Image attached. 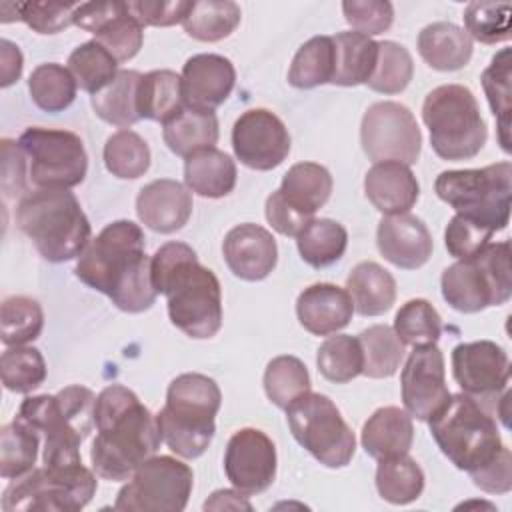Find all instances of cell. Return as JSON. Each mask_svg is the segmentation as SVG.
Instances as JSON below:
<instances>
[{
	"mask_svg": "<svg viewBox=\"0 0 512 512\" xmlns=\"http://www.w3.org/2000/svg\"><path fill=\"white\" fill-rule=\"evenodd\" d=\"M418 52L434 70H460L472 58V38L452 22H432L418 34Z\"/></svg>",
	"mask_w": 512,
	"mask_h": 512,
	"instance_id": "28",
	"label": "cell"
},
{
	"mask_svg": "<svg viewBox=\"0 0 512 512\" xmlns=\"http://www.w3.org/2000/svg\"><path fill=\"white\" fill-rule=\"evenodd\" d=\"M0 326L6 346H24L44 328L42 306L28 296H8L0 306Z\"/></svg>",
	"mask_w": 512,
	"mask_h": 512,
	"instance_id": "49",
	"label": "cell"
},
{
	"mask_svg": "<svg viewBox=\"0 0 512 512\" xmlns=\"http://www.w3.org/2000/svg\"><path fill=\"white\" fill-rule=\"evenodd\" d=\"M452 374L464 394L486 402L496 400L510 382V360L492 340L462 342L452 350Z\"/></svg>",
	"mask_w": 512,
	"mask_h": 512,
	"instance_id": "18",
	"label": "cell"
},
{
	"mask_svg": "<svg viewBox=\"0 0 512 512\" xmlns=\"http://www.w3.org/2000/svg\"><path fill=\"white\" fill-rule=\"evenodd\" d=\"M334 76V40L332 36H314L304 42L292 58L288 82L294 88H316Z\"/></svg>",
	"mask_w": 512,
	"mask_h": 512,
	"instance_id": "40",
	"label": "cell"
},
{
	"mask_svg": "<svg viewBox=\"0 0 512 512\" xmlns=\"http://www.w3.org/2000/svg\"><path fill=\"white\" fill-rule=\"evenodd\" d=\"M80 2H10L12 20L26 22L38 34H56L74 24Z\"/></svg>",
	"mask_w": 512,
	"mask_h": 512,
	"instance_id": "53",
	"label": "cell"
},
{
	"mask_svg": "<svg viewBox=\"0 0 512 512\" xmlns=\"http://www.w3.org/2000/svg\"><path fill=\"white\" fill-rule=\"evenodd\" d=\"M242 12L236 2L230 0H206L192 2L182 26L184 32L200 42H218L230 36L240 24Z\"/></svg>",
	"mask_w": 512,
	"mask_h": 512,
	"instance_id": "38",
	"label": "cell"
},
{
	"mask_svg": "<svg viewBox=\"0 0 512 512\" xmlns=\"http://www.w3.org/2000/svg\"><path fill=\"white\" fill-rule=\"evenodd\" d=\"M140 80L142 74L136 70H118L116 78L92 96L96 116L122 130L142 120L138 112Z\"/></svg>",
	"mask_w": 512,
	"mask_h": 512,
	"instance_id": "35",
	"label": "cell"
},
{
	"mask_svg": "<svg viewBox=\"0 0 512 512\" xmlns=\"http://www.w3.org/2000/svg\"><path fill=\"white\" fill-rule=\"evenodd\" d=\"M94 402V392L78 384L62 388L58 394L24 398L16 418L44 434V466L82 464L80 444L92 432Z\"/></svg>",
	"mask_w": 512,
	"mask_h": 512,
	"instance_id": "4",
	"label": "cell"
},
{
	"mask_svg": "<svg viewBox=\"0 0 512 512\" xmlns=\"http://www.w3.org/2000/svg\"><path fill=\"white\" fill-rule=\"evenodd\" d=\"M474 486L488 494H506L512 488V456L508 446L484 468L470 474Z\"/></svg>",
	"mask_w": 512,
	"mask_h": 512,
	"instance_id": "57",
	"label": "cell"
},
{
	"mask_svg": "<svg viewBox=\"0 0 512 512\" xmlns=\"http://www.w3.org/2000/svg\"><path fill=\"white\" fill-rule=\"evenodd\" d=\"M22 52L20 48L10 42V40H0V72H2V78H0V86L2 88H8L10 84H14L20 74H22Z\"/></svg>",
	"mask_w": 512,
	"mask_h": 512,
	"instance_id": "60",
	"label": "cell"
},
{
	"mask_svg": "<svg viewBox=\"0 0 512 512\" xmlns=\"http://www.w3.org/2000/svg\"><path fill=\"white\" fill-rule=\"evenodd\" d=\"M466 34L482 44L510 40L512 6L508 2H470L464 10Z\"/></svg>",
	"mask_w": 512,
	"mask_h": 512,
	"instance_id": "52",
	"label": "cell"
},
{
	"mask_svg": "<svg viewBox=\"0 0 512 512\" xmlns=\"http://www.w3.org/2000/svg\"><path fill=\"white\" fill-rule=\"evenodd\" d=\"M334 40V76L330 84H366L378 60V42L360 32H338Z\"/></svg>",
	"mask_w": 512,
	"mask_h": 512,
	"instance_id": "32",
	"label": "cell"
},
{
	"mask_svg": "<svg viewBox=\"0 0 512 512\" xmlns=\"http://www.w3.org/2000/svg\"><path fill=\"white\" fill-rule=\"evenodd\" d=\"M354 304L350 294L328 282L304 288L296 300V316L304 330L314 336H330L352 320Z\"/></svg>",
	"mask_w": 512,
	"mask_h": 512,
	"instance_id": "25",
	"label": "cell"
},
{
	"mask_svg": "<svg viewBox=\"0 0 512 512\" xmlns=\"http://www.w3.org/2000/svg\"><path fill=\"white\" fill-rule=\"evenodd\" d=\"M376 490L390 504H410L424 490V472L408 454L378 460Z\"/></svg>",
	"mask_w": 512,
	"mask_h": 512,
	"instance_id": "37",
	"label": "cell"
},
{
	"mask_svg": "<svg viewBox=\"0 0 512 512\" xmlns=\"http://www.w3.org/2000/svg\"><path fill=\"white\" fill-rule=\"evenodd\" d=\"M242 496L238 490H216L204 502V510H252V504Z\"/></svg>",
	"mask_w": 512,
	"mask_h": 512,
	"instance_id": "61",
	"label": "cell"
},
{
	"mask_svg": "<svg viewBox=\"0 0 512 512\" xmlns=\"http://www.w3.org/2000/svg\"><path fill=\"white\" fill-rule=\"evenodd\" d=\"M136 214L154 232H176L190 220L192 192L178 180H152L138 192Z\"/></svg>",
	"mask_w": 512,
	"mask_h": 512,
	"instance_id": "24",
	"label": "cell"
},
{
	"mask_svg": "<svg viewBox=\"0 0 512 512\" xmlns=\"http://www.w3.org/2000/svg\"><path fill=\"white\" fill-rule=\"evenodd\" d=\"M76 88L70 70L56 62L36 66L28 78V90L34 104L50 114L66 110L76 98Z\"/></svg>",
	"mask_w": 512,
	"mask_h": 512,
	"instance_id": "42",
	"label": "cell"
},
{
	"mask_svg": "<svg viewBox=\"0 0 512 512\" xmlns=\"http://www.w3.org/2000/svg\"><path fill=\"white\" fill-rule=\"evenodd\" d=\"M362 448L376 460L408 454L414 440L412 416L398 406L378 408L362 426Z\"/></svg>",
	"mask_w": 512,
	"mask_h": 512,
	"instance_id": "27",
	"label": "cell"
},
{
	"mask_svg": "<svg viewBox=\"0 0 512 512\" xmlns=\"http://www.w3.org/2000/svg\"><path fill=\"white\" fill-rule=\"evenodd\" d=\"M0 374L6 390L28 394L46 380V362L34 346H8L0 358Z\"/></svg>",
	"mask_w": 512,
	"mask_h": 512,
	"instance_id": "48",
	"label": "cell"
},
{
	"mask_svg": "<svg viewBox=\"0 0 512 512\" xmlns=\"http://www.w3.org/2000/svg\"><path fill=\"white\" fill-rule=\"evenodd\" d=\"M2 190L6 196H16L26 190V156L18 142L2 138Z\"/></svg>",
	"mask_w": 512,
	"mask_h": 512,
	"instance_id": "58",
	"label": "cell"
},
{
	"mask_svg": "<svg viewBox=\"0 0 512 512\" xmlns=\"http://www.w3.org/2000/svg\"><path fill=\"white\" fill-rule=\"evenodd\" d=\"M74 24L94 34L116 62L134 58L144 42V28L128 12L126 2H82L74 12Z\"/></svg>",
	"mask_w": 512,
	"mask_h": 512,
	"instance_id": "20",
	"label": "cell"
},
{
	"mask_svg": "<svg viewBox=\"0 0 512 512\" xmlns=\"http://www.w3.org/2000/svg\"><path fill=\"white\" fill-rule=\"evenodd\" d=\"M224 472L244 496L268 490L276 478V446L258 428H240L232 434L224 454Z\"/></svg>",
	"mask_w": 512,
	"mask_h": 512,
	"instance_id": "19",
	"label": "cell"
},
{
	"mask_svg": "<svg viewBox=\"0 0 512 512\" xmlns=\"http://www.w3.org/2000/svg\"><path fill=\"white\" fill-rule=\"evenodd\" d=\"M128 12L144 26H174L184 22L192 2L186 0H138L126 2Z\"/></svg>",
	"mask_w": 512,
	"mask_h": 512,
	"instance_id": "56",
	"label": "cell"
},
{
	"mask_svg": "<svg viewBox=\"0 0 512 512\" xmlns=\"http://www.w3.org/2000/svg\"><path fill=\"white\" fill-rule=\"evenodd\" d=\"M192 468L172 456H152L136 468L116 496L120 512H182L192 494Z\"/></svg>",
	"mask_w": 512,
	"mask_h": 512,
	"instance_id": "14",
	"label": "cell"
},
{
	"mask_svg": "<svg viewBox=\"0 0 512 512\" xmlns=\"http://www.w3.org/2000/svg\"><path fill=\"white\" fill-rule=\"evenodd\" d=\"M184 182L190 192L204 198L228 196L236 186V164L218 148L200 150L186 158Z\"/></svg>",
	"mask_w": 512,
	"mask_h": 512,
	"instance_id": "31",
	"label": "cell"
},
{
	"mask_svg": "<svg viewBox=\"0 0 512 512\" xmlns=\"http://www.w3.org/2000/svg\"><path fill=\"white\" fill-rule=\"evenodd\" d=\"M94 426L90 462L96 476L112 482L128 480L162 442L156 416L122 384H110L96 396Z\"/></svg>",
	"mask_w": 512,
	"mask_h": 512,
	"instance_id": "2",
	"label": "cell"
},
{
	"mask_svg": "<svg viewBox=\"0 0 512 512\" xmlns=\"http://www.w3.org/2000/svg\"><path fill=\"white\" fill-rule=\"evenodd\" d=\"M492 238V232L480 224L456 214L444 232V244L450 256L464 260L478 254Z\"/></svg>",
	"mask_w": 512,
	"mask_h": 512,
	"instance_id": "55",
	"label": "cell"
},
{
	"mask_svg": "<svg viewBox=\"0 0 512 512\" xmlns=\"http://www.w3.org/2000/svg\"><path fill=\"white\" fill-rule=\"evenodd\" d=\"M236 158L252 170H272L290 152V134L284 122L266 108H250L238 116L232 128Z\"/></svg>",
	"mask_w": 512,
	"mask_h": 512,
	"instance_id": "16",
	"label": "cell"
},
{
	"mask_svg": "<svg viewBox=\"0 0 512 512\" xmlns=\"http://www.w3.org/2000/svg\"><path fill=\"white\" fill-rule=\"evenodd\" d=\"M364 356L362 374L368 378H390L398 372L404 358V344L394 328L386 324L368 326L358 334Z\"/></svg>",
	"mask_w": 512,
	"mask_h": 512,
	"instance_id": "39",
	"label": "cell"
},
{
	"mask_svg": "<svg viewBox=\"0 0 512 512\" xmlns=\"http://www.w3.org/2000/svg\"><path fill=\"white\" fill-rule=\"evenodd\" d=\"M400 388L406 412L422 422H428L448 402L444 354L436 344L414 346L402 368Z\"/></svg>",
	"mask_w": 512,
	"mask_h": 512,
	"instance_id": "17",
	"label": "cell"
},
{
	"mask_svg": "<svg viewBox=\"0 0 512 512\" xmlns=\"http://www.w3.org/2000/svg\"><path fill=\"white\" fill-rule=\"evenodd\" d=\"M380 254L394 266L416 270L432 256V236L426 224L412 214L384 216L376 230Z\"/></svg>",
	"mask_w": 512,
	"mask_h": 512,
	"instance_id": "23",
	"label": "cell"
},
{
	"mask_svg": "<svg viewBox=\"0 0 512 512\" xmlns=\"http://www.w3.org/2000/svg\"><path fill=\"white\" fill-rule=\"evenodd\" d=\"M74 272L78 280L130 314L148 310L158 294L152 282V258L144 250V232L132 220L104 226L78 256Z\"/></svg>",
	"mask_w": 512,
	"mask_h": 512,
	"instance_id": "1",
	"label": "cell"
},
{
	"mask_svg": "<svg viewBox=\"0 0 512 512\" xmlns=\"http://www.w3.org/2000/svg\"><path fill=\"white\" fill-rule=\"evenodd\" d=\"M394 332L408 346L436 344L442 334V320L428 300L414 298L396 312Z\"/></svg>",
	"mask_w": 512,
	"mask_h": 512,
	"instance_id": "50",
	"label": "cell"
},
{
	"mask_svg": "<svg viewBox=\"0 0 512 512\" xmlns=\"http://www.w3.org/2000/svg\"><path fill=\"white\" fill-rule=\"evenodd\" d=\"M278 192L290 208L314 218L332 194V176L322 164L298 162L284 174Z\"/></svg>",
	"mask_w": 512,
	"mask_h": 512,
	"instance_id": "29",
	"label": "cell"
},
{
	"mask_svg": "<svg viewBox=\"0 0 512 512\" xmlns=\"http://www.w3.org/2000/svg\"><path fill=\"white\" fill-rule=\"evenodd\" d=\"M346 292L360 316H380L396 300V280L376 262H360L346 278Z\"/></svg>",
	"mask_w": 512,
	"mask_h": 512,
	"instance_id": "30",
	"label": "cell"
},
{
	"mask_svg": "<svg viewBox=\"0 0 512 512\" xmlns=\"http://www.w3.org/2000/svg\"><path fill=\"white\" fill-rule=\"evenodd\" d=\"M162 138L176 156L188 158L200 150L214 148L218 142V118L214 112L184 108L164 124Z\"/></svg>",
	"mask_w": 512,
	"mask_h": 512,
	"instance_id": "34",
	"label": "cell"
},
{
	"mask_svg": "<svg viewBox=\"0 0 512 512\" xmlns=\"http://www.w3.org/2000/svg\"><path fill=\"white\" fill-rule=\"evenodd\" d=\"M222 392L206 374L186 372L176 376L166 390V404L156 414L162 442L182 458H198L216 432V412Z\"/></svg>",
	"mask_w": 512,
	"mask_h": 512,
	"instance_id": "6",
	"label": "cell"
},
{
	"mask_svg": "<svg viewBox=\"0 0 512 512\" xmlns=\"http://www.w3.org/2000/svg\"><path fill=\"white\" fill-rule=\"evenodd\" d=\"M38 458V432L14 418L0 430V476L6 480L28 474Z\"/></svg>",
	"mask_w": 512,
	"mask_h": 512,
	"instance_id": "41",
	"label": "cell"
},
{
	"mask_svg": "<svg viewBox=\"0 0 512 512\" xmlns=\"http://www.w3.org/2000/svg\"><path fill=\"white\" fill-rule=\"evenodd\" d=\"M68 70L84 92L92 96L108 86L118 74L116 58L96 40L84 42L68 56Z\"/></svg>",
	"mask_w": 512,
	"mask_h": 512,
	"instance_id": "43",
	"label": "cell"
},
{
	"mask_svg": "<svg viewBox=\"0 0 512 512\" xmlns=\"http://www.w3.org/2000/svg\"><path fill=\"white\" fill-rule=\"evenodd\" d=\"M222 252L230 272L248 282L264 280L278 262L274 236L252 222L234 226L224 238Z\"/></svg>",
	"mask_w": 512,
	"mask_h": 512,
	"instance_id": "22",
	"label": "cell"
},
{
	"mask_svg": "<svg viewBox=\"0 0 512 512\" xmlns=\"http://www.w3.org/2000/svg\"><path fill=\"white\" fill-rule=\"evenodd\" d=\"M360 144L364 154L376 162L416 164L422 148V134L410 108L400 102L372 104L360 124Z\"/></svg>",
	"mask_w": 512,
	"mask_h": 512,
	"instance_id": "15",
	"label": "cell"
},
{
	"mask_svg": "<svg viewBox=\"0 0 512 512\" xmlns=\"http://www.w3.org/2000/svg\"><path fill=\"white\" fill-rule=\"evenodd\" d=\"M266 220L272 224V228L276 232H280L282 236H298L306 224L314 218H306L302 216L300 212H296L294 208H290L280 192H272L268 198H266Z\"/></svg>",
	"mask_w": 512,
	"mask_h": 512,
	"instance_id": "59",
	"label": "cell"
},
{
	"mask_svg": "<svg viewBox=\"0 0 512 512\" xmlns=\"http://www.w3.org/2000/svg\"><path fill=\"white\" fill-rule=\"evenodd\" d=\"M510 242H488L472 258L458 260L442 272V296L458 312H480L512 296Z\"/></svg>",
	"mask_w": 512,
	"mask_h": 512,
	"instance_id": "10",
	"label": "cell"
},
{
	"mask_svg": "<svg viewBox=\"0 0 512 512\" xmlns=\"http://www.w3.org/2000/svg\"><path fill=\"white\" fill-rule=\"evenodd\" d=\"M98 480L82 464L42 466L14 478L2 494L4 512H78L96 494Z\"/></svg>",
	"mask_w": 512,
	"mask_h": 512,
	"instance_id": "11",
	"label": "cell"
},
{
	"mask_svg": "<svg viewBox=\"0 0 512 512\" xmlns=\"http://www.w3.org/2000/svg\"><path fill=\"white\" fill-rule=\"evenodd\" d=\"M16 224L48 262L78 258L90 242V222L70 190L36 188L16 206Z\"/></svg>",
	"mask_w": 512,
	"mask_h": 512,
	"instance_id": "5",
	"label": "cell"
},
{
	"mask_svg": "<svg viewBox=\"0 0 512 512\" xmlns=\"http://www.w3.org/2000/svg\"><path fill=\"white\" fill-rule=\"evenodd\" d=\"M482 88L486 92L492 114L498 122V140L504 152H510V50L502 48L488 68L482 72Z\"/></svg>",
	"mask_w": 512,
	"mask_h": 512,
	"instance_id": "47",
	"label": "cell"
},
{
	"mask_svg": "<svg viewBox=\"0 0 512 512\" xmlns=\"http://www.w3.org/2000/svg\"><path fill=\"white\" fill-rule=\"evenodd\" d=\"M152 282L166 296L170 322L178 330L196 340L216 336L222 326L220 282L188 244L166 242L154 252Z\"/></svg>",
	"mask_w": 512,
	"mask_h": 512,
	"instance_id": "3",
	"label": "cell"
},
{
	"mask_svg": "<svg viewBox=\"0 0 512 512\" xmlns=\"http://www.w3.org/2000/svg\"><path fill=\"white\" fill-rule=\"evenodd\" d=\"M414 62L410 52L392 40L378 42V60L370 80L366 82L368 88L380 94H400L412 80Z\"/></svg>",
	"mask_w": 512,
	"mask_h": 512,
	"instance_id": "51",
	"label": "cell"
},
{
	"mask_svg": "<svg viewBox=\"0 0 512 512\" xmlns=\"http://www.w3.org/2000/svg\"><path fill=\"white\" fill-rule=\"evenodd\" d=\"M286 420L296 442L328 468L350 464L356 438L336 404L320 392H304L286 408Z\"/></svg>",
	"mask_w": 512,
	"mask_h": 512,
	"instance_id": "12",
	"label": "cell"
},
{
	"mask_svg": "<svg viewBox=\"0 0 512 512\" xmlns=\"http://www.w3.org/2000/svg\"><path fill=\"white\" fill-rule=\"evenodd\" d=\"M434 190L456 214L492 234L508 226L512 196V164L508 160L484 168L446 170L438 174Z\"/></svg>",
	"mask_w": 512,
	"mask_h": 512,
	"instance_id": "9",
	"label": "cell"
},
{
	"mask_svg": "<svg viewBox=\"0 0 512 512\" xmlns=\"http://www.w3.org/2000/svg\"><path fill=\"white\" fill-rule=\"evenodd\" d=\"M440 452L468 474L490 464L504 448L496 420L484 402L460 392L428 420Z\"/></svg>",
	"mask_w": 512,
	"mask_h": 512,
	"instance_id": "7",
	"label": "cell"
},
{
	"mask_svg": "<svg viewBox=\"0 0 512 512\" xmlns=\"http://www.w3.org/2000/svg\"><path fill=\"white\" fill-rule=\"evenodd\" d=\"M422 120L430 132L432 150L442 160H470L486 144L488 130L470 88L444 84L428 92Z\"/></svg>",
	"mask_w": 512,
	"mask_h": 512,
	"instance_id": "8",
	"label": "cell"
},
{
	"mask_svg": "<svg viewBox=\"0 0 512 512\" xmlns=\"http://www.w3.org/2000/svg\"><path fill=\"white\" fill-rule=\"evenodd\" d=\"M364 192L372 206L386 214H406L420 196V186L410 166L400 162H376L364 176Z\"/></svg>",
	"mask_w": 512,
	"mask_h": 512,
	"instance_id": "26",
	"label": "cell"
},
{
	"mask_svg": "<svg viewBox=\"0 0 512 512\" xmlns=\"http://www.w3.org/2000/svg\"><path fill=\"white\" fill-rule=\"evenodd\" d=\"M346 22L364 36L386 32L394 20V8L386 0H346L342 2Z\"/></svg>",
	"mask_w": 512,
	"mask_h": 512,
	"instance_id": "54",
	"label": "cell"
},
{
	"mask_svg": "<svg viewBox=\"0 0 512 512\" xmlns=\"http://www.w3.org/2000/svg\"><path fill=\"white\" fill-rule=\"evenodd\" d=\"M264 390L268 400L286 410L298 396L310 390V374L304 362L296 356H276L264 372Z\"/></svg>",
	"mask_w": 512,
	"mask_h": 512,
	"instance_id": "46",
	"label": "cell"
},
{
	"mask_svg": "<svg viewBox=\"0 0 512 512\" xmlns=\"http://www.w3.org/2000/svg\"><path fill=\"white\" fill-rule=\"evenodd\" d=\"M320 374L336 384H346L362 374L364 356L358 336L336 334L328 336L316 354Z\"/></svg>",
	"mask_w": 512,
	"mask_h": 512,
	"instance_id": "45",
	"label": "cell"
},
{
	"mask_svg": "<svg viewBox=\"0 0 512 512\" xmlns=\"http://www.w3.org/2000/svg\"><path fill=\"white\" fill-rule=\"evenodd\" d=\"M18 146L30 160L28 180L36 188L68 190L86 176L88 156L84 142L70 130L30 126L20 134Z\"/></svg>",
	"mask_w": 512,
	"mask_h": 512,
	"instance_id": "13",
	"label": "cell"
},
{
	"mask_svg": "<svg viewBox=\"0 0 512 512\" xmlns=\"http://www.w3.org/2000/svg\"><path fill=\"white\" fill-rule=\"evenodd\" d=\"M186 108L182 94V76L172 70H152L142 74L138 86L140 118L154 122H170Z\"/></svg>",
	"mask_w": 512,
	"mask_h": 512,
	"instance_id": "33",
	"label": "cell"
},
{
	"mask_svg": "<svg viewBox=\"0 0 512 512\" xmlns=\"http://www.w3.org/2000/svg\"><path fill=\"white\" fill-rule=\"evenodd\" d=\"M104 164L116 178H140L150 168V148L134 130H118L104 144Z\"/></svg>",
	"mask_w": 512,
	"mask_h": 512,
	"instance_id": "44",
	"label": "cell"
},
{
	"mask_svg": "<svg viewBox=\"0 0 512 512\" xmlns=\"http://www.w3.org/2000/svg\"><path fill=\"white\" fill-rule=\"evenodd\" d=\"M236 84L234 64L220 54H196L182 68L186 108L214 112L226 102Z\"/></svg>",
	"mask_w": 512,
	"mask_h": 512,
	"instance_id": "21",
	"label": "cell"
},
{
	"mask_svg": "<svg viewBox=\"0 0 512 512\" xmlns=\"http://www.w3.org/2000/svg\"><path fill=\"white\" fill-rule=\"evenodd\" d=\"M296 246L306 264L326 268L342 258L348 246V232L336 220L314 218L296 236Z\"/></svg>",
	"mask_w": 512,
	"mask_h": 512,
	"instance_id": "36",
	"label": "cell"
}]
</instances>
